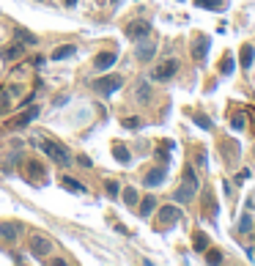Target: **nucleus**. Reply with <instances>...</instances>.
Segmentation results:
<instances>
[{"mask_svg":"<svg viewBox=\"0 0 255 266\" xmlns=\"http://www.w3.org/2000/svg\"><path fill=\"white\" fill-rule=\"evenodd\" d=\"M39 148H42L52 162H58V165H69L71 162L69 151H66L63 146H58V143H52V140H39Z\"/></svg>","mask_w":255,"mask_h":266,"instance_id":"1","label":"nucleus"},{"mask_svg":"<svg viewBox=\"0 0 255 266\" xmlns=\"http://www.w3.org/2000/svg\"><path fill=\"white\" fill-rule=\"evenodd\" d=\"M121 85H124V77H121V74H110V77L93 80V83H91V88H93V91H99V93H113V91H118Z\"/></svg>","mask_w":255,"mask_h":266,"instance_id":"2","label":"nucleus"},{"mask_svg":"<svg viewBox=\"0 0 255 266\" xmlns=\"http://www.w3.org/2000/svg\"><path fill=\"white\" fill-rule=\"evenodd\" d=\"M148 33H151V22H145V20H135L126 25V36L132 42H143V39H148Z\"/></svg>","mask_w":255,"mask_h":266,"instance_id":"3","label":"nucleus"},{"mask_svg":"<svg viewBox=\"0 0 255 266\" xmlns=\"http://www.w3.org/2000/svg\"><path fill=\"white\" fill-rule=\"evenodd\" d=\"M28 247H30V252H33L36 258H47L49 250H52L49 239H44L42 233H33V236H30V242H28Z\"/></svg>","mask_w":255,"mask_h":266,"instance_id":"4","label":"nucleus"},{"mask_svg":"<svg viewBox=\"0 0 255 266\" xmlns=\"http://www.w3.org/2000/svg\"><path fill=\"white\" fill-rule=\"evenodd\" d=\"M176 71H179V63H176V61H162L157 69H154L151 77L157 80V83H167L170 77H176Z\"/></svg>","mask_w":255,"mask_h":266,"instance_id":"5","label":"nucleus"},{"mask_svg":"<svg viewBox=\"0 0 255 266\" xmlns=\"http://www.w3.org/2000/svg\"><path fill=\"white\" fill-rule=\"evenodd\" d=\"M25 173H28L30 181H36V184H47V168H44L42 162H28V165H25Z\"/></svg>","mask_w":255,"mask_h":266,"instance_id":"6","label":"nucleus"},{"mask_svg":"<svg viewBox=\"0 0 255 266\" xmlns=\"http://www.w3.org/2000/svg\"><path fill=\"white\" fill-rule=\"evenodd\" d=\"M138 61H151L154 55H157V42L154 39H143V42L138 44Z\"/></svg>","mask_w":255,"mask_h":266,"instance_id":"7","label":"nucleus"},{"mask_svg":"<svg viewBox=\"0 0 255 266\" xmlns=\"http://www.w3.org/2000/svg\"><path fill=\"white\" fill-rule=\"evenodd\" d=\"M179 217H181V211L176 209V206H162V209H159V214H157L159 225H170V222H176Z\"/></svg>","mask_w":255,"mask_h":266,"instance_id":"8","label":"nucleus"},{"mask_svg":"<svg viewBox=\"0 0 255 266\" xmlns=\"http://www.w3.org/2000/svg\"><path fill=\"white\" fill-rule=\"evenodd\" d=\"M116 61H118L116 52H99V58H93V69L96 71H107Z\"/></svg>","mask_w":255,"mask_h":266,"instance_id":"9","label":"nucleus"},{"mask_svg":"<svg viewBox=\"0 0 255 266\" xmlns=\"http://www.w3.org/2000/svg\"><path fill=\"white\" fill-rule=\"evenodd\" d=\"M165 176H167V168L165 165H159L157 170H151V173L145 176V187H157V184L165 181Z\"/></svg>","mask_w":255,"mask_h":266,"instance_id":"10","label":"nucleus"},{"mask_svg":"<svg viewBox=\"0 0 255 266\" xmlns=\"http://www.w3.org/2000/svg\"><path fill=\"white\" fill-rule=\"evenodd\" d=\"M192 52H195V61H200V63L206 61V52H209V36H200L198 42H195V49H192Z\"/></svg>","mask_w":255,"mask_h":266,"instance_id":"11","label":"nucleus"},{"mask_svg":"<svg viewBox=\"0 0 255 266\" xmlns=\"http://www.w3.org/2000/svg\"><path fill=\"white\" fill-rule=\"evenodd\" d=\"M17 236H20V228H17L14 222H3V225H0V239H6V242H17Z\"/></svg>","mask_w":255,"mask_h":266,"instance_id":"12","label":"nucleus"},{"mask_svg":"<svg viewBox=\"0 0 255 266\" xmlns=\"http://www.w3.org/2000/svg\"><path fill=\"white\" fill-rule=\"evenodd\" d=\"M135 102H140V105L151 102V88H148V83H138V88H135Z\"/></svg>","mask_w":255,"mask_h":266,"instance_id":"13","label":"nucleus"},{"mask_svg":"<svg viewBox=\"0 0 255 266\" xmlns=\"http://www.w3.org/2000/svg\"><path fill=\"white\" fill-rule=\"evenodd\" d=\"M20 55H25L22 42H20V44H11V47H6L3 52H0V58H3V61H14V58H20Z\"/></svg>","mask_w":255,"mask_h":266,"instance_id":"14","label":"nucleus"},{"mask_svg":"<svg viewBox=\"0 0 255 266\" xmlns=\"http://www.w3.org/2000/svg\"><path fill=\"white\" fill-rule=\"evenodd\" d=\"M192 195H195V189L192 187H181V189H176V200H179V203H189V200H192Z\"/></svg>","mask_w":255,"mask_h":266,"instance_id":"15","label":"nucleus"},{"mask_svg":"<svg viewBox=\"0 0 255 266\" xmlns=\"http://www.w3.org/2000/svg\"><path fill=\"white\" fill-rule=\"evenodd\" d=\"M74 52H77V47H74V44H66V47H58V49H55V55H52V58H55V61H63V58H71Z\"/></svg>","mask_w":255,"mask_h":266,"instance_id":"16","label":"nucleus"},{"mask_svg":"<svg viewBox=\"0 0 255 266\" xmlns=\"http://www.w3.org/2000/svg\"><path fill=\"white\" fill-rule=\"evenodd\" d=\"M63 187L69 189V192H85V187L80 181H74V178H69V176H63Z\"/></svg>","mask_w":255,"mask_h":266,"instance_id":"17","label":"nucleus"},{"mask_svg":"<svg viewBox=\"0 0 255 266\" xmlns=\"http://www.w3.org/2000/svg\"><path fill=\"white\" fill-rule=\"evenodd\" d=\"M250 63H253V47L244 44V47H241V69H247Z\"/></svg>","mask_w":255,"mask_h":266,"instance_id":"18","label":"nucleus"},{"mask_svg":"<svg viewBox=\"0 0 255 266\" xmlns=\"http://www.w3.org/2000/svg\"><path fill=\"white\" fill-rule=\"evenodd\" d=\"M154 198L148 195V198H143V203H140V217H148V214H151V209H154Z\"/></svg>","mask_w":255,"mask_h":266,"instance_id":"19","label":"nucleus"},{"mask_svg":"<svg viewBox=\"0 0 255 266\" xmlns=\"http://www.w3.org/2000/svg\"><path fill=\"white\" fill-rule=\"evenodd\" d=\"M184 184H186V187H192V189H198V176H195L192 168L184 170Z\"/></svg>","mask_w":255,"mask_h":266,"instance_id":"20","label":"nucleus"},{"mask_svg":"<svg viewBox=\"0 0 255 266\" xmlns=\"http://www.w3.org/2000/svg\"><path fill=\"white\" fill-rule=\"evenodd\" d=\"M36 115H39V110H36V107H30V110L25 112V115H20V118H17V126H25L30 118H36Z\"/></svg>","mask_w":255,"mask_h":266,"instance_id":"21","label":"nucleus"},{"mask_svg":"<svg viewBox=\"0 0 255 266\" xmlns=\"http://www.w3.org/2000/svg\"><path fill=\"white\" fill-rule=\"evenodd\" d=\"M239 231L241 233H250V231H253V220H250V214H244V217L239 220Z\"/></svg>","mask_w":255,"mask_h":266,"instance_id":"22","label":"nucleus"},{"mask_svg":"<svg viewBox=\"0 0 255 266\" xmlns=\"http://www.w3.org/2000/svg\"><path fill=\"white\" fill-rule=\"evenodd\" d=\"M206 247H209L206 233H195V250H206Z\"/></svg>","mask_w":255,"mask_h":266,"instance_id":"23","label":"nucleus"},{"mask_svg":"<svg viewBox=\"0 0 255 266\" xmlns=\"http://www.w3.org/2000/svg\"><path fill=\"white\" fill-rule=\"evenodd\" d=\"M200 8H220L222 6V0H195Z\"/></svg>","mask_w":255,"mask_h":266,"instance_id":"24","label":"nucleus"},{"mask_svg":"<svg viewBox=\"0 0 255 266\" xmlns=\"http://www.w3.org/2000/svg\"><path fill=\"white\" fill-rule=\"evenodd\" d=\"M220 71H222V74H231V71H233V58H231V55H228L225 61H222Z\"/></svg>","mask_w":255,"mask_h":266,"instance_id":"25","label":"nucleus"},{"mask_svg":"<svg viewBox=\"0 0 255 266\" xmlns=\"http://www.w3.org/2000/svg\"><path fill=\"white\" fill-rule=\"evenodd\" d=\"M206 261H209V264H220V261H222V252L220 250H209Z\"/></svg>","mask_w":255,"mask_h":266,"instance_id":"26","label":"nucleus"},{"mask_svg":"<svg viewBox=\"0 0 255 266\" xmlns=\"http://www.w3.org/2000/svg\"><path fill=\"white\" fill-rule=\"evenodd\" d=\"M116 159H121V162H129V151H126L124 146H116Z\"/></svg>","mask_w":255,"mask_h":266,"instance_id":"27","label":"nucleus"},{"mask_svg":"<svg viewBox=\"0 0 255 266\" xmlns=\"http://www.w3.org/2000/svg\"><path fill=\"white\" fill-rule=\"evenodd\" d=\"M124 200L129 206H135V203H138V192H135V189H126V192H124Z\"/></svg>","mask_w":255,"mask_h":266,"instance_id":"28","label":"nucleus"},{"mask_svg":"<svg viewBox=\"0 0 255 266\" xmlns=\"http://www.w3.org/2000/svg\"><path fill=\"white\" fill-rule=\"evenodd\" d=\"M107 195H110V198H118V184H116V181H107Z\"/></svg>","mask_w":255,"mask_h":266,"instance_id":"29","label":"nucleus"},{"mask_svg":"<svg viewBox=\"0 0 255 266\" xmlns=\"http://www.w3.org/2000/svg\"><path fill=\"white\" fill-rule=\"evenodd\" d=\"M124 126H126V129H138V126H140V118H126Z\"/></svg>","mask_w":255,"mask_h":266,"instance_id":"30","label":"nucleus"},{"mask_svg":"<svg viewBox=\"0 0 255 266\" xmlns=\"http://www.w3.org/2000/svg\"><path fill=\"white\" fill-rule=\"evenodd\" d=\"M20 42H28V44H36V36H28V33H20Z\"/></svg>","mask_w":255,"mask_h":266,"instance_id":"31","label":"nucleus"},{"mask_svg":"<svg viewBox=\"0 0 255 266\" xmlns=\"http://www.w3.org/2000/svg\"><path fill=\"white\" fill-rule=\"evenodd\" d=\"M241 126H244V115H239V118L233 121V129H241Z\"/></svg>","mask_w":255,"mask_h":266,"instance_id":"32","label":"nucleus"},{"mask_svg":"<svg viewBox=\"0 0 255 266\" xmlns=\"http://www.w3.org/2000/svg\"><path fill=\"white\" fill-rule=\"evenodd\" d=\"M63 3H66V6H74V3H77V0H63Z\"/></svg>","mask_w":255,"mask_h":266,"instance_id":"33","label":"nucleus"}]
</instances>
